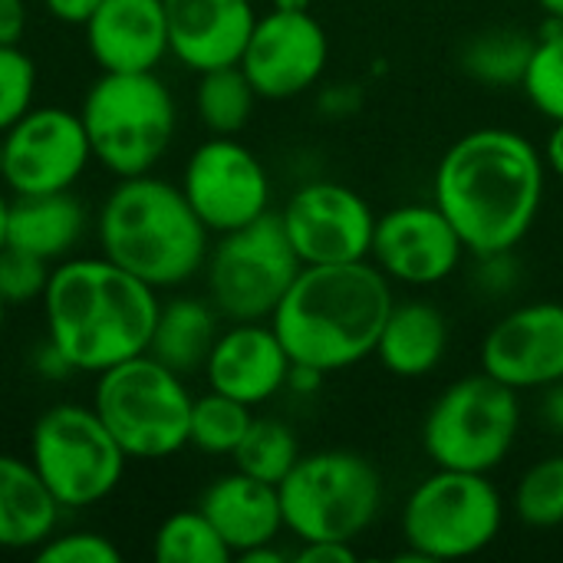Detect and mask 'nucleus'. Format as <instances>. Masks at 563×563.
Wrapping results in <instances>:
<instances>
[{
    "label": "nucleus",
    "instance_id": "nucleus-41",
    "mask_svg": "<svg viewBox=\"0 0 563 563\" xmlns=\"http://www.w3.org/2000/svg\"><path fill=\"white\" fill-rule=\"evenodd\" d=\"M241 561L244 563H284L287 561V554H284V551H277L274 544H261V548H254V551L241 554Z\"/></svg>",
    "mask_w": 563,
    "mask_h": 563
},
{
    "label": "nucleus",
    "instance_id": "nucleus-27",
    "mask_svg": "<svg viewBox=\"0 0 563 563\" xmlns=\"http://www.w3.org/2000/svg\"><path fill=\"white\" fill-rule=\"evenodd\" d=\"M257 99L261 96L254 92L241 63L198 73L195 112L211 135H238L251 122Z\"/></svg>",
    "mask_w": 563,
    "mask_h": 563
},
{
    "label": "nucleus",
    "instance_id": "nucleus-24",
    "mask_svg": "<svg viewBox=\"0 0 563 563\" xmlns=\"http://www.w3.org/2000/svg\"><path fill=\"white\" fill-rule=\"evenodd\" d=\"M82 228H86V211L73 198V191L16 195V201H10L7 244L56 264L76 247Z\"/></svg>",
    "mask_w": 563,
    "mask_h": 563
},
{
    "label": "nucleus",
    "instance_id": "nucleus-8",
    "mask_svg": "<svg viewBox=\"0 0 563 563\" xmlns=\"http://www.w3.org/2000/svg\"><path fill=\"white\" fill-rule=\"evenodd\" d=\"M505 525V501L488 475L435 468L422 478L402 511L409 561H462L495 544Z\"/></svg>",
    "mask_w": 563,
    "mask_h": 563
},
{
    "label": "nucleus",
    "instance_id": "nucleus-6",
    "mask_svg": "<svg viewBox=\"0 0 563 563\" xmlns=\"http://www.w3.org/2000/svg\"><path fill=\"white\" fill-rule=\"evenodd\" d=\"M191 402L181 373L152 353L102 369L92 389V409L122 452L139 462H158L188 445Z\"/></svg>",
    "mask_w": 563,
    "mask_h": 563
},
{
    "label": "nucleus",
    "instance_id": "nucleus-28",
    "mask_svg": "<svg viewBox=\"0 0 563 563\" xmlns=\"http://www.w3.org/2000/svg\"><path fill=\"white\" fill-rule=\"evenodd\" d=\"M231 459L238 472L261 478L267 485H280L290 475V468L300 462V442L287 422L254 419Z\"/></svg>",
    "mask_w": 563,
    "mask_h": 563
},
{
    "label": "nucleus",
    "instance_id": "nucleus-40",
    "mask_svg": "<svg viewBox=\"0 0 563 563\" xmlns=\"http://www.w3.org/2000/svg\"><path fill=\"white\" fill-rule=\"evenodd\" d=\"M544 419L551 429L563 432V383L548 386V399H544Z\"/></svg>",
    "mask_w": 563,
    "mask_h": 563
},
{
    "label": "nucleus",
    "instance_id": "nucleus-34",
    "mask_svg": "<svg viewBox=\"0 0 563 563\" xmlns=\"http://www.w3.org/2000/svg\"><path fill=\"white\" fill-rule=\"evenodd\" d=\"M36 96V66L20 46H0V132H7Z\"/></svg>",
    "mask_w": 563,
    "mask_h": 563
},
{
    "label": "nucleus",
    "instance_id": "nucleus-33",
    "mask_svg": "<svg viewBox=\"0 0 563 563\" xmlns=\"http://www.w3.org/2000/svg\"><path fill=\"white\" fill-rule=\"evenodd\" d=\"M49 261L33 257L20 247H3L0 251V297L7 307H20V303H33L43 300L46 284H49Z\"/></svg>",
    "mask_w": 563,
    "mask_h": 563
},
{
    "label": "nucleus",
    "instance_id": "nucleus-46",
    "mask_svg": "<svg viewBox=\"0 0 563 563\" xmlns=\"http://www.w3.org/2000/svg\"><path fill=\"white\" fill-rule=\"evenodd\" d=\"M3 313H7V303H3V297H0V327H3Z\"/></svg>",
    "mask_w": 563,
    "mask_h": 563
},
{
    "label": "nucleus",
    "instance_id": "nucleus-22",
    "mask_svg": "<svg viewBox=\"0 0 563 563\" xmlns=\"http://www.w3.org/2000/svg\"><path fill=\"white\" fill-rule=\"evenodd\" d=\"M59 511L30 462L0 455V551H36L56 534Z\"/></svg>",
    "mask_w": 563,
    "mask_h": 563
},
{
    "label": "nucleus",
    "instance_id": "nucleus-15",
    "mask_svg": "<svg viewBox=\"0 0 563 563\" xmlns=\"http://www.w3.org/2000/svg\"><path fill=\"white\" fill-rule=\"evenodd\" d=\"M330 40L310 10H271L257 16L241 53V69L261 99H294L320 82Z\"/></svg>",
    "mask_w": 563,
    "mask_h": 563
},
{
    "label": "nucleus",
    "instance_id": "nucleus-45",
    "mask_svg": "<svg viewBox=\"0 0 563 563\" xmlns=\"http://www.w3.org/2000/svg\"><path fill=\"white\" fill-rule=\"evenodd\" d=\"M0 175H3V132H0Z\"/></svg>",
    "mask_w": 563,
    "mask_h": 563
},
{
    "label": "nucleus",
    "instance_id": "nucleus-5",
    "mask_svg": "<svg viewBox=\"0 0 563 563\" xmlns=\"http://www.w3.org/2000/svg\"><path fill=\"white\" fill-rule=\"evenodd\" d=\"M79 119L92 158L119 178L152 172L178 129L172 89L155 76V69L102 73L89 86Z\"/></svg>",
    "mask_w": 563,
    "mask_h": 563
},
{
    "label": "nucleus",
    "instance_id": "nucleus-13",
    "mask_svg": "<svg viewBox=\"0 0 563 563\" xmlns=\"http://www.w3.org/2000/svg\"><path fill=\"white\" fill-rule=\"evenodd\" d=\"M181 191L211 234L244 228L271 211L267 168L234 135H211L188 155Z\"/></svg>",
    "mask_w": 563,
    "mask_h": 563
},
{
    "label": "nucleus",
    "instance_id": "nucleus-16",
    "mask_svg": "<svg viewBox=\"0 0 563 563\" xmlns=\"http://www.w3.org/2000/svg\"><path fill=\"white\" fill-rule=\"evenodd\" d=\"M465 257V244L435 201H409L376 218L369 261L406 287L449 280Z\"/></svg>",
    "mask_w": 563,
    "mask_h": 563
},
{
    "label": "nucleus",
    "instance_id": "nucleus-10",
    "mask_svg": "<svg viewBox=\"0 0 563 563\" xmlns=\"http://www.w3.org/2000/svg\"><path fill=\"white\" fill-rule=\"evenodd\" d=\"M125 462L129 455L92 406H53L33 426L30 465L59 508L76 511L106 501L119 488Z\"/></svg>",
    "mask_w": 563,
    "mask_h": 563
},
{
    "label": "nucleus",
    "instance_id": "nucleus-23",
    "mask_svg": "<svg viewBox=\"0 0 563 563\" xmlns=\"http://www.w3.org/2000/svg\"><path fill=\"white\" fill-rule=\"evenodd\" d=\"M449 350V320L435 303L396 300L376 343V356L393 376L419 379L439 369Z\"/></svg>",
    "mask_w": 563,
    "mask_h": 563
},
{
    "label": "nucleus",
    "instance_id": "nucleus-36",
    "mask_svg": "<svg viewBox=\"0 0 563 563\" xmlns=\"http://www.w3.org/2000/svg\"><path fill=\"white\" fill-rule=\"evenodd\" d=\"M297 563H356V548L346 541H307L297 551Z\"/></svg>",
    "mask_w": 563,
    "mask_h": 563
},
{
    "label": "nucleus",
    "instance_id": "nucleus-1",
    "mask_svg": "<svg viewBox=\"0 0 563 563\" xmlns=\"http://www.w3.org/2000/svg\"><path fill=\"white\" fill-rule=\"evenodd\" d=\"M548 162L538 145L501 125L452 142L432 178V201L475 257L515 251L534 228L544 201Z\"/></svg>",
    "mask_w": 563,
    "mask_h": 563
},
{
    "label": "nucleus",
    "instance_id": "nucleus-31",
    "mask_svg": "<svg viewBox=\"0 0 563 563\" xmlns=\"http://www.w3.org/2000/svg\"><path fill=\"white\" fill-rule=\"evenodd\" d=\"M521 89L544 119L563 122V20L548 16L525 69Z\"/></svg>",
    "mask_w": 563,
    "mask_h": 563
},
{
    "label": "nucleus",
    "instance_id": "nucleus-7",
    "mask_svg": "<svg viewBox=\"0 0 563 563\" xmlns=\"http://www.w3.org/2000/svg\"><path fill=\"white\" fill-rule=\"evenodd\" d=\"M284 531L300 544L346 541L353 544L369 531L383 508L379 468L346 449L300 455L290 475L277 485Z\"/></svg>",
    "mask_w": 563,
    "mask_h": 563
},
{
    "label": "nucleus",
    "instance_id": "nucleus-44",
    "mask_svg": "<svg viewBox=\"0 0 563 563\" xmlns=\"http://www.w3.org/2000/svg\"><path fill=\"white\" fill-rule=\"evenodd\" d=\"M313 0H274L277 10H310Z\"/></svg>",
    "mask_w": 563,
    "mask_h": 563
},
{
    "label": "nucleus",
    "instance_id": "nucleus-20",
    "mask_svg": "<svg viewBox=\"0 0 563 563\" xmlns=\"http://www.w3.org/2000/svg\"><path fill=\"white\" fill-rule=\"evenodd\" d=\"M82 30L102 73H152L168 53L162 0H102Z\"/></svg>",
    "mask_w": 563,
    "mask_h": 563
},
{
    "label": "nucleus",
    "instance_id": "nucleus-32",
    "mask_svg": "<svg viewBox=\"0 0 563 563\" xmlns=\"http://www.w3.org/2000/svg\"><path fill=\"white\" fill-rule=\"evenodd\" d=\"M515 515L528 528L563 525V455L534 462L515 488Z\"/></svg>",
    "mask_w": 563,
    "mask_h": 563
},
{
    "label": "nucleus",
    "instance_id": "nucleus-37",
    "mask_svg": "<svg viewBox=\"0 0 563 563\" xmlns=\"http://www.w3.org/2000/svg\"><path fill=\"white\" fill-rule=\"evenodd\" d=\"M26 30V0H0V46H20Z\"/></svg>",
    "mask_w": 563,
    "mask_h": 563
},
{
    "label": "nucleus",
    "instance_id": "nucleus-30",
    "mask_svg": "<svg viewBox=\"0 0 563 563\" xmlns=\"http://www.w3.org/2000/svg\"><path fill=\"white\" fill-rule=\"evenodd\" d=\"M251 422H254L251 406L208 389L205 396L191 402L188 445H195L205 455H234Z\"/></svg>",
    "mask_w": 563,
    "mask_h": 563
},
{
    "label": "nucleus",
    "instance_id": "nucleus-2",
    "mask_svg": "<svg viewBox=\"0 0 563 563\" xmlns=\"http://www.w3.org/2000/svg\"><path fill=\"white\" fill-rule=\"evenodd\" d=\"M155 287L102 257H66L43 294L46 340L76 373H102L148 353L158 320Z\"/></svg>",
    "mask_w": 563,
    "mask_h": 563
},
{
    "label": "nucleus",
    "instance_id": "nucleus-42",
    "mask_svg": "<svg viewBox=\"0 0 563 563\" xmlns=\"http://www.w3.org/2000/svg\"><path fill=\"white\" fill-rule=\"evenodd\" d=\"M7 224H10V201L0 195V251L7 247Z\"/></svg>",
    "mask_w": 563,
    "mask_h": 563
},
{
    "label": "nucleus",
    "instance_id": "nucleus-3",
    "mask_svg": "<svg viewBox=\"0 0 563 563\" xmlns=\"http://www.w3.org/2000/svg\"><path fill=\"white\" fill-rule=\"evenodd\" d=\"M393 303V280L373 261L307 264L277 303L271 327L297 366L330 376L376 356Z\"/></svg>",
    "mask_w": 563,
    "mask_h": 563
},
{
    "label": "nucleus",
    "instance_id": "nucleus-17",
    "mask_svg": "<svg viewBox=\"0 0 563 563\" xmlns=\"http://www.w3.org/2000/svg\"><path fill=\"white\" fill-rule=\"evenodd\" d=\"M482 369L518 393L563 383V303L538 300L505 313L482 343Z\"/></svg>",
    "mask_w": 563,
    "mask_h": 563
},
{
    "label": "nucleus",
    "instance_id": "nucleus-35",
    "mask_svg": "<svg viewBox=\"0 0 563 563\" xmlns=\"http://www.w3.org/2000/svg\"><path fill=\"white\" fill-rule=\"evenodd\" d=\"M40 563H119V548L96 534V531H69V534H53L46 544L36 548Z\"/></svg>",
    "mask_w": 563,
    "mask_h": 563
},
{
    "label": "nucleus",
    "instance_id": "nucleus-9",
    "mask_svg": "<svg viewBox=\"0 0 563 563\" xmlns=\"http://www.w3.org/2000/svg\"><path fill=\"white\" fill-rule=\"evenodd\" d=\"M518 432V389L478 373L439 393L422 422V449L435 468L488 475L511 455Z\"/></svg>",
    "mask_w": 563,
    "mask_h": 563
},
{
    "label": "nucleus",
    "instance_id": "nucleus-21",
    "mask_svg": "<svg viewBox=\"0 0 563 563\" xmlns=\"http://www.w3.org/2000/svg\"><path fill=\"white\" fill-rule=\"evenodd\" d=\"M205 518L214 525L221 541L231 548L234 558L274 544L284 531V511H280V492L277 485H267L261 478H251L244 472L221 475L208 485L201 495Z\"/></svg>",
    "mask_w": 563,
    "mask_h": 563
},
{
    "label": "nucleus",
    "instance_id": "nucleus-39",
    "mask_svg": "<svg viewBox=\"0 0 563 563\" xmlns=\"http://www.w3.org/2000/svg\"><path fill=\"white\" fill-rule=\"evenodd\" d=\"M544 162H548V172L563 178V122H554V129L544 142Z\"/></svg>",
    "mask_w": 563,
    "mask_h": 563
},
{
    "label": "nucleus",
    "instance_id": "nucleus-14",
    "mask_svg": "<svg viewBox=\"0 0 563 563\" xmlns=\"http://www.w3.org/2000/svg\"><path fill=\"white\" fill-rule=\"evenodd\" d=\"M376 218L369 201L340 181H307L280 211L287 241L303 267L369 261Z\"/></svg>",
    "mask_w": 563,
    "mask_h": 563
},
{
    "label": "nucleus",
    "instance_id": "nucleus-38",
    "mask_svg": "<svg viewBox=\"0 0 563 563\" xmlns=\"http://www.w3.org/2000/svg\"><path fill=\"white\" fill-rule=\"evenodd\" d=\"M99 3H102V0H43V7H46L56 20L73 23V26H82V23L92 16V10H96Z\"/></svg>",
    "mask_w": 563,
    "mask_h": 563
},
{
    "label": "nucleus",
    "instance_id": "nucleus-26",
    "mask_svg": "<svg viewBox=\"0 0 563 563\" xmlns=\"http://www.w3.org/2000/svg\"><path fill=\"white\" fill-rule=\"evenodd\" d=\"M534 36L518 26H495L478 36H472L462 49V69L485 86L505 89L521 86L525 69L534 53Z\"/></svg>",
    "mask_w": 563,
    "mask_h": 563
},
{
    "label": "nucleus",
    "instance_id": "nucleus-29",
    "mask_svg": "<svg viewBox=\"0 0 563 563\" xmlns=\"http://www.w3.org/2000/svg\"><path fill=\"white\" fill-rule=\"evenodd\" d=\"M158 563H228L234 554L201 508L168 515L152 541Z\"/></svg>",
    "mask_w": 563,
    "mask_h": 563
},
{
    "label": "nucleus",
    "instance_id": "nucleus-19",
    "mask_svg": "<svg viewBox=\"0 0 563 563\" xmlns=\"http://www.w3.org/2000/svg\"><path fill=\"white\" fill-rule=\"evenodd\" d=\"M168 53L195 73L241 63L257 13L251 0H162Z\"/></svg>",
    "mask_w": 563,
    "mask_h": 563
},
{
    "label": "nucleus",
    "instance_id": "nucleus-11",
    "mask_svg": "<svg viewBox=\"0 0 563 563\" xmlns=\"http://www.w3.org/2000/svg\"><path fill=\"white\" fill-rule=\"evenodd\" d=\"M300 267L280 214L267 211L244 228L224 231L208 251V297L231 323L271 320Z\"/></svg>",
    "mask_w": 563,
    "mask_h": 563
},
{
    "label": "nucleus",
    "instance_id": "nucleus-12",
    "mask_svg": "<svg viewBox=\"0 0 563 563\" xmlns=\"http://www.w3.org/2000/svg\"><path fill=\"white\" fill-rule=\"evenodd\" d=\"M92 158L79 112L63 106H30L3 132V175L13 195L69 191Z\"/></svg>",
    "mask_w": 563,
    "mask_h": 563
},
{
    "label": "nucleus",
    "instance_id": "nucleus-43",
    "mask_svg": "<svg viewBox=\"0 0 563 563\" xmlns=\"http://www.w3.org/2000/svg\"><path fill=\"white\" fill-rule=\"evenodd\" d=\"M538 7L548 13V16H554V20H563V0H538Z\"/></svg>",
    "mask_w": 563,
    "mask_h": 563
},
{
    "label": "nucleus",
    "instance_id": "nucleus-25",
    "mask_svg": "<svg viewBox=\"0 0 563 563\" xmlns=\"http://www.w3.org/2000/svg\"><path fill=\"white\" fill-rule=\"evenodd\" d=\"M218 317L221 313L214 310V303H205L198 297H175L162 303L148 353L181 376L205 369L208 353L221 333Z\"/></svg>",
    "mask_w": 563,
    "mask_h": 563
},
{
    "label": "nucleus",
    "instance_id": "nucleus-4",
    "mask_svg": "<svg viewBox=\"0 0 563 563\" xmlns=\"http://www.w3.org/2000/svg\"><path fill=\"white\" fill-rule=\"evenodd\" d=\"M99 244L109 261L155 290L178 287L205 271L208 228L188 205L181 185L152 172L119 178L99 211Z\"/></svg>",
    "mask_w": 563,
    "mask_h": 563
},
{
    "label": "nucleus",
    "instance_id": "nucleus-18",
    "mask_svg": "<svg viewBox=\"0 0 563 563\" xmlns=\"http://www.w3.org/2000/svg\"><path fill=\"white\" fill-rule=\"evenodd\" d=\"M294 360L287 356L271 320L231 323L218 333L205 376L214 393H224L244 406H261L274 399L290 376Z\"/></svg>",
    "mask_w": 563,
    "mask_h": 563
}]
</instances>
